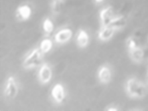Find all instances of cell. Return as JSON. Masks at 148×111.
I'll return each instance as SVG.
<instances>
[{
	"label": "cell",
	"mask_w": 148,
	"mask_h": 111,
	"mask_svg": "<svg viewBox=\"0 0 148 111\" xmlns=\"http://www.w3.org/2000/svg\"><path fill=\"white\" fill-rule=\"evenodd\" d=\"M124 90L127 96L133 99H143L147 92L145 84L135 77L127 79L124 84Z\"/></svg>",
	"instance_id": "1"
},
{
	"label": "cell",
	"mask_w": 148,
	"mask_h": 111,
	"mask_svg": "<svg viewBox=\"0 0 148 111\" xmlns=\"http://www.w3.org/2000/svg\"><path fill=\"white\" fill-rule=\"evenodd\" d=\"M44 54L39 48L33 49L27 55L23 61L22 66L26 70L33 69L34 68L40 67L42 64V59Z\"/></svg>",
	"instance_id": "2"
},
{
	"label": "cell",
	"mask_w": 148,
	"mask_h": 111,
	"mask_svg": "<svg viewBox=\"0 0 148 111\" xmlns=\"http://www.w3.org/2000/svg\"><path fill=\"white\" fill-rule=\"evenodd\" d=\"M19 91V83L15 76H9L3 85V93L4 97L9 99H14Z\"/></svg>",
	"instance_id": "3"
},
{
	"label": "cell",
	"mask_w": 148,
	"mask_h": 111,
	"mask_svg": "<svg viewBox=\"0 0 148 111\" xmlns=\"http://www.w3.org/2000/svg\"><path fill=\"white\" fill-rule=\"evenodd\" d=\"M66 88L64 85L60 83L55 84L51 90L50 96L51 100L57 105H60L64 103L66 98Z\"/></svg>",
	"instance_id": "4"
},
{
	"label": "cell",
	"mask_w": 148,
	"mask_h": 111,
	"mask_svg": "<svg viewBox=\"0 0 148 111\" xmlns=\"http://www.w3.org/2000/svg\"><path fill=\"white\" fill-rule=\"evenodd\" d=\"M53 74V69L49 63H42L38 69L37 79L41 85H47L52 80Z\"/></svg>",
	"instance_id": "5"
},
{
	"label": "cell",
	"mask_w": 148,
	"mask_h": 111,
	"mask_svg": "<svg viewBox=\"0 0 148 111\" xmlns=\"http://www.w3.org/2000/svg\"><path fill=\"white\" fill-rule=\"evenodd\" d=\"M113 71L112 67L108 64L101 65L97 71V79L99 83L103 85H107L112 79Z\"/></svg>",
	"instance_id": "6"
},
{
	"label": "cell",
	"mask_w": 148,
	"mask_h": 111,
	"mask_svg": "<svg viewBox=\"0 0 148 111\" xmlns=\"http://www.w3.org/2000/svg\"><path fill=\"white\" fill-rule=\"evenodd\" d=\"M73 35V30L69 28H62L57 31L54 35V41L56 43L62 45L66 43L72 39Z\"/></svg>",
	"instance_id": "7"
},
{
	"label": "cell",
	"mask_w": 148,
	"mask_h": 111,
	"mask_svg": "<svg viewBox=\"0 0 148 111\" xmlns=\"http://www.w3.org/2000/svg\"><path fill=\"white\" fill-rule=\"evenodd\" d=\"M99 15L101 27H108L114 17L113 8L111 6L103 8L100 11Z\"/></svg>",
	"instance_id": "8"
},
{
	"label": "cell",
	"mask_w": 148,
	"mask_h": 111,
	"mask_svg": "<svg viewBox=\"0 0 148 111\" xmlns=\"http://www.w3.org/2000/svg\"><path fill=\"white\" fill-rule=\"evenodd\" d=\"M33 13V10L29 4H23L19 6L16 10L15 15L20 21H25L30 19Z\"/></svg>",
	"instance_id": "9"
},
{
	"label": "cell",
	"mask_w": 148,
	"mask_h": 111,
	"mask_svg": "<svg viewBox=\"0 0 148 111\" xmlns=\"http://www.w3.org/2000/svg\"><path fill=\"white\" fill-rule=\"evenodd\" d=\"M90 43V36L88 33L84 29L78 30L76 36V43L79 48L84 49L88 46Z\"/></svg>",
	"instance_id": "10"
},
{
	"label": "cell",
	"mask_w": 148,
	"mask_h": 111,
	"mask_svg": "<svg viewBox=\"0 0 148 111\" xmlns=\"http://www.w3.org/2000/svg\"><path fill=\"white\" fill-rule=\"evenodd\" d=\"M127 25V18L124 15H116L114 16L113 19L110 24L109 27L112 28L116 31H120L121 29H124Z\"/></svg>",
	"instance_id": "11"
},
{
	"label": "cell",
	"mask_w": 148,
	"mask_h": 111,
	"mask_svg": "<svg viewBox=\"0 0 148 111\" xmlns=\"http://www.w3.org/2000/svg\"><path fill=\"white\" fill-rule=\"evenodd\" d=\"M116 31L110 27H101L98 33V38L101 41H108L113 37Z\"/></svg>",
	"instance_id": "12"
},
{
	"label": "cell",
	"mask_w": 148,
	"mask_h": 111,
	"mask_svg": "<svg viewBox=\"0 0 148 111\" xmlns=\"http://www.w3.org/2000/svg\"><path fill=\"white\" fill-rule=\"evenodd\" d=\"M144 50L141 46L129 52L130 57L132 61L137 64H140L143 62V59H144Z\"/></svg>",
	"instance_id": "13"
},
{
	"label": "cell",
	"mask_w": 148,
	"mask_h": 111,
	"mask_svg": "<svg viewBox=\"0 0 148 111\" xmlns=\"http://www.w3.org/2000/svg\"><path fill=\"white\" fill-rule=\"evenodd\" d=\"M53 47V41L50 38H45L39 44V48L42 53L46 54L50 52Z\"/></svg>",
	"instance_id": "14"
},
{
	"label": "cell",
	"mask_w": 148,
	"mask_h": 111,
	"mask_svg": "<svg viewBox=\"0 0 148 111\" xmlns=\"http://www.w3.org/2000/svg\"><path fill=\"white\" fill-rule=\"evenodd\" d=\"M42 28L45 35H49L53 32L54 29H55V25L51 18L47 17L42 22Z\"/></svg>",
	"instance_id": "15"
},
{
	"label": "cell",
	"mask_w": 148,
	"mask_h": 111,
	"mask_svg": "<svg viewBox=\"0 0 148 111\" xmlns=\"http://www.w3.org/2000/svg\"><path fill=\"white\" fill-rule=\"evenodd\" d=\"M140 46L141 45L140 40L136 36H130L126 40V47L128 52L134 50V49H136Z\"/></svg>",
	"instance_id": "16"
},
{
	"label": "cell",
	"mask_w": 148,
	"mask_h": 111,
	"mask_svg": "<svg viewBox=\"0 0 148 111\" xmlns=\"http://www.w3.org/2000/svg\"><path fill=\"white\" fill-rule=\"evenodd\" d=\"M62 7H63V0H51V10L54 15L59 14Z\"/></svg>",
	"instance_id": "17"
},
{
	"label": "cell",
	"mask_w": 148,
	"mask_h": 111,
	"mask_svg": "<svg viewBox=\"0 0 148 111\" xmlns=\"http://www.w3.org/2000/svg\"><path fill=\"white\" fill-rule=\"evenodd\" d=\"M109 108H106V110H108V111H118L120 109L118 108V106L116 105H112L110 106H108Z\"/></svg>",
	"instance_id": "18"
},
{
	"label": "cell",
	"mask_w": 148,
	"mask_h": 111,
	"mask_svg": "<svg viewBox=\"0 0 148 111\" xmlns=\"http://www.w3.org/2000/svg\"><path fill=\"white\" fill-rule=\"evenodd\" d=\"M95 1L96 3H102V2L104 1V0H95Z\"/></svg>",
	"instance_id": "19"
},
{
	"label": "cell",
	"mask_w": 148,
	"mask_h": 111,
	"mask_svg": "<svg viewBox=\"0 0 148 111\" xmlns=\"http://www.w3.org/2000/svg\"><path fill=\"white\" fill-rule=\"evenodd\" d=\"M147 70H148V62H147Z\"/></svg>",
	"instance_id": "20"
},
{
	"label": "cell",
	"mask_w": 148,
	"mask_h": 111,
	"mask_svg": "<svg viewBox=\"0 0 148 111\" xmlns=\"http://www.w3.org/2000/svg\"><path fill=\"white\" fill-rule=\"evenodd\" d=\"M147 44H148V37H147Z\"/></svg>",
	"instance_id": "21"
},
{
	"label": "cell",
	"mask_w": 148,
	"mask_h": 111,
	"mask_svg": "<svg viewBox=\"0 0 148 111\" xmlns=\"http://www.w3.org/2000/svg\"><path fill=\"white\" fill-rule=\"evenodd\" d=\"M147 81H148V79H147Z\"/></svg>",
	"instance_id": "22"
}]
</instances>
